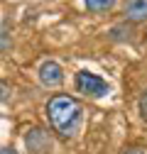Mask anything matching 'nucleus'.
<instances>
[{
	"mask_svg": "<svg viewBox=\"0 0 147 154\" xmlns=\"http://www.w3.org/2000/svg\"><path fill=\"white\" fill-rule=\"evenodd\" d=\"M47 120L52 130L64 140H71L79 132L81 120H83V108L76 98L71 95H54L47 103Z\"/></svg>",
	"mask_w": 147,
	"mask_h": 154,
	"instance_id": "nucleus-1",
	"label": "nucleus"
},
{
	"mask_svg": "<svg viewBox=\"0 0 147 154\" xmlns=\"http://www.w3.org/2000/svg\"><path fill=\"white\" fill-rule=\"evenodd\" d=\"M79 93L91 95V98H101V95L108 93V83L101 79L98 73H91V71H79L76 73V81H74Z\"/></svg>",
	"mask_w": 147,
	"mask_h": 154,
	"instance_id": "nucleus-2",
	"label": "nucleus"
},
{
	"mask_svg": "<svg viewBox=\"0 0 147 154\" xmlns=\"http://www.w3.org/2000/svg\"><path fill=\"white\" fill-rule=\"evenodd\" d=\"M27 147L32 154H47L52 149V137H49V132L42 130V127H32L27 130V137H25Z\"/></svg>",
	"mask_w": 147,
	"mask_h": 154,
	"instance_id": "nucleus-3",
	"label": "nucleus"
},
{
	"mask_svg": "<svg viewBox=\"0 0 147 154\" xmlns=\"http://www.w3.org/2000/svg\"><path fill=\"white\" fill-rule=\"evenodd\" d=\"M39 81H42V86H47V88H57V86H61L64 83V71H61V66L57 64V61H44L42 66H39Z\"/></svg>",
	"mask_w": 147,
	"mask_h": 154,
	"instance_id": "nucleus-4",
	"label": "nucleus"
},
{
	"mask_svg": "<svg viewBox=\"0 0 147 154\" xmlns=\"http://www.w3.org/2000/svg\"><path fill=\"white\" fill-rule=\"evenodd\" d=\"M125 22H145L147 20V0H127L125 8Z\"/></svg>",
	"mask_w": 147,
	"mask_h": 154,
	"instance_id": "nucleus-5",
	"label": "nucleus"
},
{
	"mask_svg": "<svg viewBox=\"0 0 147 154\" xmlns=\"http://www.w3.org/2000/svg\"><path fill=\"white\" fill-rule=\"evenodd\" d=\"M118 0H83V5L91 10V12H108L115 8Z\"/></svg>",
	"mask_w": 147,
	"mask_h": 154,
	"instance_id": "nucleus-6",
	"label": "nucleus"
},
{
	"mask_svg": "<svg viewBox=\"0 0 147 154\" xmlns=\"http://www.w3.org/2000/svg\"><path fill=\"white\" fill-rule=\"evenodd\" d=\"M130 34H133V27L130 25H115L113 29H110V39H130Z\"/></svg>",
	"mask_w": 147,
	"mask_h": 154,
	"instance_id": "nucleus-7",
	"label": "nucleus"
},
{
	"mask_svg": "<svg viewBox=\"0 0 147 154\" xmlns=\"http://www.w3.org/2000/svg\"><path fill=\"white\" fill-rule=\"evenodd\" d=\"M137 108H140V115H142V120L147 122V91H142V95H140V103H137Z\"/></svg>",
	"mask_w": 147,
	"mask_h": 154,
	"instance_id": "nucleus-8",
	"label": "nucleus"
},
{
	"mask_svg": "<svg viewBox=\"0 0 147 154\" xmlns=\"http://www.w3.org/2000/svg\"><path fill=\"white\" fill-rule=\"evenodd\" d=\"M10 95H12V88H10L8 83H3V81H0V103L10 100Z\"/></svg>",
	"mask_w": 147,
	"mask_h": 154,
	"instance_id": "nucleus-9",
	"label": "nucleus"
},
{
	"mask_svg": "<svg viewBox=\"0 0 147 154\" xmlns=\"http://www.w3.org/2000/svg\"><path fill=\"white\" fill-rule=\"evenodd\" d=\"M120 154H147V152H145L142 147H125Z\"/></svg>",
	"mask_w": 147,
	"mask_h": 154,
	"instance_id": "nucleus-10",
	"label": "nucleus"
},
{
	"mask_svg": "<svg viewBox=\"0 0 147 154\" xmlns=\"http://www.w3.org/2000/svg\"><path fill=\"white\" fill-rule=\"evenodd\" d=\"M0 154H17L12 147H0Z\"/></svg>",
	"mask_w": 147,
	"mask_h": 154,
	"instance_id": "nucleus-11",
	"label": "nucleus"
}]
</instances>
